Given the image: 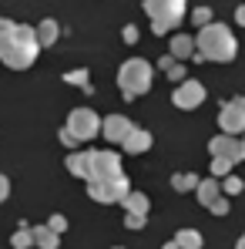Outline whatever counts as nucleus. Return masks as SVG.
<instances>
[{"mask_svg":"<svg viewBox=\"0 0 245 249\" xmlns=\"http://www.w3.org/2000/svg\"><path fill=\"white\" fill-rule=\"evenodd\" d=\"M121 206H124V212H131V215H148V206H151V202H148L145 192H128Z\"/></svg>","mask_w":245,"mask_h":249,"instance_id":"obj_15","label":"nucleus"},{"mask_svg":"<svg viewBox=\"0 0 245 249\" xmlns=\"http://www.w3.org/2000/svg\"><path fill=\"white\" fill-rule=\"evenodd\" d=\"M195 51L202 54L205 61L229 64V61H235L239 44H235L232 27H225V24H208V27H202V31L195 34Z\"/></svg>","mask_w":245,"mask_h":249,"instance_id":"obj_2","label":"nucleus"},{"mask_svg":"<svg viewBox=\"0 0 245 249\" xmlns=\"http://www.w3.org/2000/svg\"><path fill=\"white\" fill-rule=\"evenodd\" d=\"M131 189H128V178L118 175V178H101V182H87V196L94 199V202H124V196H128Z\"/></svg>","mask_w":245,"mask_h":249,"instance_id":"obj_8","label":"nucleus"},{"mask_svg":"<svg viewBox=\"0 0 245 249\" xmlns=\"http://www.w3.org/2000/svg\"><path fill=\"white\" fill-rule=\"evenodd\" d=\"M145 14L151 17L155 34H168L185 20V0H145Z\"/></svg>","mask_w":245,"mask_h":249,"instance_id":"obj_4","label":"nucleus"},{"mask_svg":"<svg viewBox=\"0 0 245 249\" xmlns=\"http://www.w3.org/2000/svg\"><path fill=\"white\" fill-rule=\"evenodd\" d=\"M124 41H128V44L138 41V27H131V24H128V27H124Z\"/></svg>","mask_w":245,"mask_h":249,"instance_id":"obj_29","label":"nucleus"},{"mask_svg":"<svg viewBox=\"0 0 245 249\" xmlns=\"http://www.w3.org/2000/svg\"><path fill=\"white\" fill-rule=\"evenodd\" d=\"M202 101H205V84L195 81V78L181 81L178 88H175V94H171V105L181 108V111H192V108H198Z\"/></svg>","mask_w":245,"mask_h":249,"instance_id":"obj_9","label":"nucleus"},{"mask_svg":"<svg viewBox=\"0 0 245 249\" xmlns=\"http://www.w3.org/2000/svg\"><path fill=\"white\" fill-rule=\"evenodd\" d=\"M208 212H212V215H229V199H225V196H218V199L208 206Z\"/></svg>","mask_w":245,"mask_h":249,"instance_id":"obj_23","label":"nucleus"},{"mask_svg":"<svg viewBox=\"0 0 245 249\" xmlns=\"http://www.w3.org/2000/svg\"><path fill=\"white\" fill-rule=\"evenodd\" d=\"M10 246L14 249H27V246H34V226H20L14 236H10Z\"/></svg>","mask_w":245,"mask_h":249,"instance_id":"obj_20","label":"nucleus"},{"mask_svg":"<svg viewBox=\"0 0 245 249\" xmlns=\"http://www.w3.org/2000/svg\"><path fill=\"white\" fill-rule=\"evenodd\" d=\"M124 226H128V229H145V215H131V212H124Z\"/></svg>","mask_w":245,"mask_h":249,"instance_id":"obj_25","label":"nucleus"},{"mask_svg":"<svg viewBox=\"0 0 245 249\" xmlns=\"http://www.w3.org/2000/svg\"><path fill=\"white\" fill-rule=\"evenodd\" d=\"M175 246L178 249H202L205 239H202L198 229H178V232H175Z\"/></svg>","mask_w":245,"mask_h":249,"instance_id":"obj_16","label":"nucleus"},{"mask_svg":"<svg viewBox=\"0 0 245 249\" xmlns=\"http://www.w3.org/2000/svg\"><path fill=\"white\" fill-rule=\"evenodd\" d=\"M168 78H171V81H188V78H185V64H175V68H171V71H168Z\"/></svg>","mask_w":245,"mask_h":249,"instance_id":"obj_26","label":"nucleus"},{"mask_svg":"<svg viewBox=\"0 0 245 249\" xmlns=\"http://www.w3.org/2000/svg\"><path fill=\"white\" fill-rule=\"evenodd\" d=\"M41 44H37V31L31 24H14L7 17H0V61L10 71H24L34 64Z\"/></svg>","mask_w":245,"mask_h":249,"instance_id":"obj_1","label":"nucleus"},{"mask_svg":"<svg viewBox=\"0 0 245 249\" xmlns=\"http://www.w3.org/2000/svg\"><path fill=\"white\" fill-rule=\"evenodd\" d=\"M114 249H124V246H114Z\"/></svg>","mask_w":245,"mask_h":249,"instance_id":"obj_34","label":"nucleus"},{"mask_svg":"<svg viewBox=\"0 0 245 249\" xmlns=\"http://www.w3.org/2000/svg\"><path fill=\"white\" fill-rule=\"evenodd\" d=\"M34 246L57 249V246H61V236H57V232H50V226H47V222H44V226H34Z\"/></svg>","mask_w":245,"mask_h":249,"instance_id":"obj_17","label":"nucleus"},{"mask_svg":"<svg viewBox=\"0 0 245 249\" xmlns=\"http://www.w3.org/2000/svg\"><path fill=\"white\" fill-rule=\"evenodd\" d=\"M195 196H198V202L208 209L218 196H222V182H218V178H202V182H198V189H195Z\"/></svg>","mask_w":245,"mask_h":249,"instance_id":"obj_14","label":"nucleus"},{"mask_svg":"<svg viewBox=\"0 0 245 249\" xmlns=\"http://www.w3.org/2000/svg\"><path fill=\"white\" fill-rule=\"evenodd\" d=\"M212 17H215V14H212V7H195V10H192V24H198V31L212 24Z\"/></svg>","mask_w":245,"mask_h":249,"instance_id":"obj_21","label":"nucleus"},{"mask_svg":"<svg viewBox=\"0 0 245 249\" xmlns=\"http://www.w3.org/2000/svg\"><path fill=\"white\" fill-rule=\"evenodd\" d=\"M162 249H178V246H175V239H171V243H164V246Z\"/></svg>","mask_w":245,"mask_h":249,"instance_id":"obj_32","label":"nucleus"},{"mask_svg":"<svg viewBox=\"0 0 245 249\" xmlns=\"http://www.w3.org/2000/svg\"><path fill=\"white\" fill-rule=\"evenodd\" d=\"M239 152H242V162H245V135L239 138Z\"/></svg>","mask_w":245,"mask_h":249,"instance_id":"obj_31","label":"nucleus"},{"mask_svg":"<svg viewBox=\"0 0 245 249\" xmlns=\"http://www.w3.org/2000/svg\"><path fill=\"white\" fill-rule=\"evenodd\" d=\"M168 51H171L175 61H188V57L195 54V37H188V34H175L171 44H168Z\"/></svg>","mask_w":245,"mask_h":249,"instance_id":"obj_13","label":"nucleus"},{"mask_svg":"<svg viewBox=\"0 0 245 249\" xmlns=\"http://www.w3.org/2000/svg\"><path fill=\"white\" fill-rule=\"evenodd\" d=\"M222 189H225V196H239V192L245 189V182L239 178V175H229V178L222 182Z\"/></svg>","mask_w":245,"mask_h":249,"instance_id":"obj_22","label":"nucleus"},{"mask_svg":"<svg viewBox=\"0 0 245 249\" xmlns=\"http://www.w3.org/2000/svg\"><path fill=\"white\" fill-rule=\"evenodd\" d=\"M121 148L128 155H145L148 148H151V131H145V128H131V135L121 142Z\"/></svg>","mask_w":245,"mask_h":249,"instance_id":"obj_12","label":"nucleus"},{"mask_svg":"<svg viewBox=\"0 0 245 249\" xmlns=\"http://www.w3.org/2000/svg\"><path fill=\"white\" fill-rule=\"evenodd\" d=\"M208 152H212V159H225V162H232V165L242 162L239 138H232V135H215V138H208Z\"/></svg>","mask_w":245,"mask_h":249,"instance_id":"obj_10","label":"nucleus"},{"mask_svg":"<svg viewBox=\"0 0 245 249\" xmlns=\"http://www.w3.org/2000/svg\"><path fill=\"white\" fill-rule=\"evenodd\" d=\"M235 20H239V27H245V7H239V10H235Z\"/></svg>","mask_w":245,"mask_h":249,"instance_id":"obj_30","label":"nucleus"},{"mask_svg":"<svg viewBox=\"0 0 245 249\" xmlns=\"http://www.w3.org/2000/svg\"><path fill=\"white\" fill-rule=\"evenodd\" d=\"M47 226H50V232H57V236H61V232L67 229V219H64V215H50V219H47Z\"/></svg>","mask_w":245,"mask_h":249,"instance_id":"obj_24","label":"nucleus"},{"mask_svg":"<svg viewBox=\"0 0 245 249\" xmlns=\"http://www.w3.org/2000/svg\"><path fill=\"white\" fill-rule=\"evenodd\" d=\"M7 196H10V178H7V175L0 172V202H3Z\"/></svg>","mask_w":245,"mask_h":249,"instance_id":"obj_27","label":"nucleus"},{"mask_svg":"<svg viewBox=\"0 0 245 249\" xmlns=\"http://www.w3.org/2000/svg\"><path fill=\"white\" fill-rule=\"evenodd\" d=\"M34 31H37V44H41V47H44V44H54V41H57V24H54L50 17H47V20H41Z\"/></svg>","mask_w":245,"mask_h":249,"instance_id":"obj_19","label":"nucleus"},{"mask_svg":"<svg viewBox=\"0 0 245 249\" xmlns=\"http://www.w3.org/2000/svg\"><path fill=\"white\" fill-rule=\"evenodd\" d=\"M198 182H202V178L192 175V172H175V175H171V189H175V192H195Z\"/></svg>","mask_w":245,"mask_h":249,"instance_id":"obj_18","label":"nucleus"},{"mask_svg":"<svg viewBox=\"0 0 245 249\" xmlns=\"http://www.w3.org/2000/svg\"><path fill=\"white\" fill-rule=\"evenodd\" d=\"M64 128L71 131L74 142H91V138L101 131V118H98L94 108H74V111L67 115V124H64Z\"/></svg>","mask_w":245,"mask_h":249,"instance_id":"obj_6","label":"nucleus"},{"mask_svg":"<svg viewBox=\"0 0 245 249\" xmlns=\"http://www.w3.org/2000/svg\"><path fill=\"white\" fill-rule=\"evenodd\" d=\"M151 64L145 61V57H128L121 68H118V88H121L124 101H131V98H141L148 88H151Z\"/></svg>","mask_w":245,"mask_h":249,"instance_id":"obj_3","label":"nucleus"},{"mask_svg":"<svg viewBox=\"0 0 245 249\" xmlns=\"http://www.w3.org/2000/svg\"><path fill=\"white\" fill-rule=\"evenodd\" d=\"M61 142H64V145H67V148H78V142H74V138H71V131H67V128H61Z\"/></svg>","mask_w":245,"mask_h":249,"instance_id":"obj_28","label":"nucleus"},{"mask_svg":"<svg viewBox=\"0 0 245 249\" xmlns=\"http://www.w3.org/2000/svg\"><path fill=\"white\" fill-rule=\"evenodd\" d=\"M131 128H134V124L128 122L124 115H108V118L101 122V131H104V142H114V145H121L124 138L131 135Z\"/></svg>","mask_w":245,"mask_h":249,"instance_id":"obj_11","label":"nucleus"},{"mask_svg":"<svg viewBox=\"0 0 245 249\" xmlns=\"http://www.w3.org/2000/svg\"><path fill=\"white\" fill-rule=\"evenodd\" d=\"M84 159H87V178L84 182H101V178H118V175H124L118 152L91 148V152H84Z\"/></svg>","mask_w":245,"mask_h":249,"instance_id":"obj_5","label":"nucleus"},{"mask_svg":"<svg viewBox=\"0 0 245 249\" xmlns=\"http://www.w3.org/2000/svg\"><path fill=\"white\" fill-rule=\"evenodd\" d=\"M235 249H245V236H242V239H239V243H235Z\"/></svg>","mask_w":245,"mask_h":249,"instance_id":"obj_33","label":"nucleus"},{"mask_svg":"<svg viewBox=\"0 0 245 249\" xmlns=\"http://www.w3.org/2000/svg\"><path fill=\"white\" fill-rule=\"evenodd\" d=\"M218 128H222V135H232V138H242L245 135V98L242 94L222 105V111H218Z\"/></svg>","mask_w":245,"mask_h":249,"instance_id":"obj_7","label":"nucleus"}]
</instances>
